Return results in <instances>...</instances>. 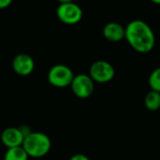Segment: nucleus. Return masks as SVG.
<instances>
[{
  "label": "nucleus",
  "mask_w": 160,
  "mask_h": 160,
  "mask_svg": "<svg viewBox=\"0 0 160 160\" xmlns=\"http://www.w3.org/2000/svg\"><path fill=\"white\" fill-rule=\"evenodd\" d=\"M73 76L74 74L72 69L64 64H56L52 66L47 73L49 84L59 89L70 87Z\"/></svg>",
  "instance_id": "7ed1b4c3"
},
{
  "label": "nucleus",
  "mask_w": 160,
  "mask_h": 160,
  "mask_svg": "<svg viewBox=\"0 0 160 160\" xmlns=\"http://www.w3.org/2000/svg\"><path fill=\"white\" fill-rule=\"evenodd\" d=\"M12 70L20 76H28L31 74L35 69V62L31 56L28 54H18L12 60Z\"/></svg>",
  "instance_id": "0eeeda50"
},
{
  "label": "nucleus",
  "mask_w": 160,
  "mask_h": 160,
  "mask_svg": "<svg viewBox=\"0 0 160 160\" xmlns=\"http://www.w3.org/2000/svg\"><path fill=\"white\" fill-rule=\"evenodd\" d=\"M70 87L72 93L80 99L91 97L94 92V82L90 75L86 73H78L74 75Z\"/></svg>",
  "instance_id": "39448f33"
},
{
  "label": "nucleus",
  "mask_w": 160,
  "mask_h": 160,
  "mask_svg": "<svg viewBox=\"0 0 160 160\" xmlns=\"http://www.w3.org/2000/svg\"><path fill=\"white\" fill-rule=\"evenodd\" d=\"M144 106L150 111H156L160 108V93L150 91L144 97Z\"/></svg>",
  "instance_id": "9d476101"
},
{
  "label": "nucleus",
  "mask_w": 160,
  "mask_h": 160,
  "mask_svg": "<svg viewBox=\"0 0 160 160\" xmlns=\"http://www.w3.org/2000/svg\"><path fill=\"white\" fill-rule=\"evenodd\" d=\"M57 16L61 23L72 26L81 21L83 12L80 6L74 2L61 3L57 9Z\"/></svg>",
  "instance_id": "423d86ee"
},
{
  "label": "nucleus",
  "mask_w": 160,
  "mask_h": 160,
  "mask_svg": "<svg viewBox=\"0 0 160 160\" xmlns=\"http://www.w3.org/2000/svg\"><path fill=\"white\" fill-rule=\"evenodd\" d=\"M124 39L138 53H150L155 46V35L152 28L143 20L136 19L124 28Z\"/></svg>",
  "instance_id": "f257e3e1"
},
{
  "label": "nucleus",
  "mask_w": 160,
  "mask_h": 160,
  "mask_svg": "<svg viewBox=\"0 0 160 160\" xmlns=\"http://www.w3.org/2000/svg\"><path fill=\"white\" fill-rule=\"evenodd\" d=\"M29 156L22 146L9 148L4 155V160H28Z\"/></svg>",
  "instance_id": "9b49d317"
},
{
  "label": "nucleus",
  "mask_w": 160,
  "mask_h": 160,
  "mask_svg": "<svg viewBox=\"0 0 160 160\" xmlns=\"http://www.w3.org/2000/svg\"><path fill=\"white\" fill-rule=\"evenodd\" d=\"M150 1L155 5H160V0H150Z\"/></svg>",
  "instance_id": "dca6fc26"
},
{
  "label": "nucleus",
  "mask_w": 160,
  "mask_h": 160,
  "mask_svg": "<svg viewBox=\"0 0 160 160\" xmlns=\"http://www.w3.org/2000/svg\"><path fill=\"white\" fill-rule=\"evenodd\" d=\"M22 147L29 157L41 158L50 152L52 141L45 133L31 131L25 137Z\"/></svg>",
  "instance_id": "f03ea898"
},
{
  "label": "nucleus",
  "mask_w": 160,
  "mask_h": 160,
  "mask_svg": "<svg viewBox=\"0 0 160 160\" xmlns=\"http://www.w3.org/2000/svg\"><path fill=\"white\" fill-rule=\"evenodd\" d=\"M58 1L61 3H69V2H73V0H58Z\"/></svg>",
  "instance_id": "2eb2a0df"
},
{
  "label": "nucleus",
  "mask_w": 160,
  "mask_h": 160,
  "mask_svg": "<svg viewBox=\"0 0 160 160\" xmlns=\"http://www.w3.org/2000/svg\"><path fill=\"white\" fill-rule=\"evenodd\" d=\"M24 138L25 135L20 127H8L2 131L1 136H0L1 142L8 149L22 146Z\"/></svg>",
  "instance_id": "6e6552de"
},
{
  "label": "nucleus",
  "mask_w": 160,
  "mask_h": 160,
  "mask_svg": "<svg viewBox=\"0 0 160 160\" xmlns=\"http://www.w3.org/2000/svg\"><path fill=\"white\" fill-rule=\"evenodd\" d=\"M124 27L117 22H109L103 28V36L111 42H118L124 39Z\"/></svg>",
  "instance_id": "1a4fd4ad"
},
{
  "label": "nucleus",
  "mask_w": 160,
  "mask_h": 160,
  "mask_svg": "<svg viewBox=\"0 0 160 160\" xmlns=\"http://www.w3.org/2000/svg\"><path fill=\"white\" fill-rule=\"evenodd\" d=\"M89 75L94 83H108L115 76V69L108 61L97 60L91 65Z\"/></svg>",
  "instance_id": "20e7f679"
},
{
  "label": "nucleus",
  "mask_w": 160,
  "mask_h": 160,
  "mask_svg": "<svg viewBox=\"0 0 160 160\" xmlns=\"http://www.w3.org/2000/svg\"><path fill=\"white\" fill-rule=\"evenodd\" d=\"M69 160H91V159L83 153H75Z\"/></svg>",
  "instance_id": "ddd939ff"
},
{
  "label": "nucleus",
  "mask_w": 160,
  "mask_h": 160,
  "mask_svg": "<svg viewBox=\"0 0 160 160\" xmlns=\"http://www.w3.org/2000/svg\"><path fill=\"white\" fill-rule=\"evenodd\" d=\"M148 84L151 91L160 93V67L155 68L148 77Z\"/></svg>",
  "instance_id": "f8f14e48"
},
{
  "label": "nucleus",
  "mask_w": 160,
  "mask_h": 160,
  "mask_svg": "<svg viewBox=\"0 0 160 160\" xmlns=\"http://www.w3.org/2000/svg\"><path fill=\"white\" fill-rule=\"evenodd\" d=\"M13 0H0V10H4L9 8Z\"/></svg>",
  "instance_id": "4468645a"
}]
</instances>
